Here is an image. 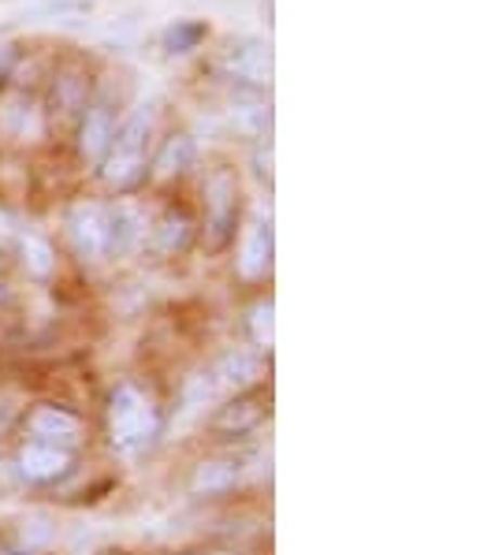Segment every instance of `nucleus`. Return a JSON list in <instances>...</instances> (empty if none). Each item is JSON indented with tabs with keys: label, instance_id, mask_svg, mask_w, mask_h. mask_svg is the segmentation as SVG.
<instances>
[{
	"label": "nucleus",
	"instance_id": "nucleus-22",
	"mask_svg": "<svg viewBox=\"0 0 480 555\" xmlns=\"http://www.w3.org/2000/svg\"><path fill=\"white\" fill-rule=\"evenodd\" d=\"M20 46H12V41H0V87H4L8 79L15 75V67H20Z\"/></svg>",
	"mask_w": 480,
	"mask_h": 555
},
{
	"label": "nucleus",
	"instance_id": "nucleus-15",
	"mask_svg": "<svg viewBox=\"0 0 480 555\" xmlns=\"http://www.w3.org/2000/svg\"><path fill=\"white\" fill-rule=\"evenodd\" d=\"M90 105V82L79 72H60L53 75V98H49V116L60 119H79L82 108Z\"/></svg>",
	"mask_w": 480,
	"mask_h": 555
},
{
	"label": "nucleus",
	"instance_id": "nucleus-20",
	"mask_svg": "<svg viewBox=\"0 0 480 555\" xmlns=\"http://www.w3.org/2000/svg\"><path fill=\"white\" fill-rule=\"evenodd\" d=\"M217 380H212V373H194L191 380L183 384V417H194L198 410H205L212 396H217Z\"/></svg>",
	"mask_w": 480,
	"mask_h": 555
},
{
	"label": "nucleus",
	"instance_id": "nucleus-18",
	"mask_svg": "<svg viewBox=\"0 0 480 555\" xmlns=\"http://www.w3.org/2000/svg\"><path fill=\"white\" fill-rule=\"evenodd\" d=\"M20 243V261L27 269V276L34 280H49L56 272V250L49 246V238H41L38 232H20L15 235Z\"/></svg>",
	"mask_w": 480,
	"mask_h": 555
},
{
	"label": "nucleus",
	"instance_id": "nucleus-13",
	"mask_svg": "<svg viewBox=\"0 0 480 555\" xmlns=\"http://www.w3.org/2000/svg\"><path fill=\"white\" fill-rule=\"evenodd\" d=\"M194 146L191 134H168L165 142H160V150L153 153L150 168H145V176L153 179V183H171V179H183L186 168L194 165Z\"/></svg>",
	"mask_w": 480,
	"mask_h": 555
},
{
	"label": "nucleus",
	"instance_id": "nucleus-10",
	"mask_svg": "<svg viewBox=\"0 0 480 555\" xmlns=\"http://www.w3.org/2000/svg\"><path fill=\"white\" fill-rule=\"evenodd\" d=\"M209 373H212V380H217V388L246 396V391L264 380V358L257 351H228Z\"/></svg>",
	"mask_w": 480,
	"mask_h": 555
},
{
	"label": "nucleus",
	"instance_id": "nucleus-19",
	"mask_svg": "<svg viewBox=\"0 0 480 555\" xmlns=\"http://www.w3.org/2000/svg\"><path fill=\"white\" fill-rule=\"evenodd\" d=\"M246 328H250L257 354H269L276 347V306H272V298H257L250 313H246Z\"/></svg>",
	"mask_w": 480,
	"mask_h": 555
},
{
	"label": "nucleus",
	"instance_id": "nucleus-21",
	"mask_svg": "<svg viewBox=\"0 0 480 555\" xmlns=\"http://www.w3.org/2000/svg\"><path fill=\"white\" fill-rule=\"evenodd\" d=\"M205 23H194V20H179L176 27L165 30V49L168 53H191V49H198V41L205 38Z\"/></svg>",
	"mask_w": 480,
	"mask_h": 555
},
{
	"label": "nucleus",
	"instance_id": "nucleus-11",
	"mask_svg": "<svg viewBox=\"0 0 480 555\" xmlns=\"http://www.w3.org/2000/svg\"><path fill=\"white\" fill-rule=\"evenodd\" d=\"M238 276L243 280H264L272 269V220L257 217L243 235V246H238Z\"/></svg>",
	"mask_w": 480,
	"mask_h": 555
},
{
	"label": "nucleus",
	"instance_id": "nucleus-14",
	"mask_svg": "<svg viewBox=\"0 0 480 555\" xmlns=\"http://www.w3.org/2000/svg\"><path fill=\"white\" fill-rule=\"evenodd\" d=\"M238 481H243V469H238L235 463H224V459H205V463H198L191 469V481H186V489H191V496L217 500V496L235 492Z\"/></svg>",
	"mask_w": 480,
	"mask_h": 555
},
{
	"label": "nucleus",
	"instance_id": "nucleus-12",
	"mask_svg": "<svg viewBox=\"0 0 480 555\" xmlns=\"http://www.w3.org/2000/svg\"><path fill=\"white\" fill-rule=\"evenodd\" d=\"M27 425H30L34 440L56 443V448H72V443H79V437H82V422H79V417H75L72 410L53 406V403L34 410V414L27 417Z\"/></svg>",
	"mask_w": 480,
	"mask_h": 555
},
{
	"label": "nucleus",
	"instance_id": "nucleus-6",
	"mask_svg": "<svg viewBox=\"0 0 480 555\" xmlns=\"http://www.w3.org/2000/svg\"><path fill=\"white\" fill-rule=\"evenodd\" d=\"M75 469V455L67 448H56V443H41V440H27L15 455V474L30 485H53L64 481Z\"/></svg>",
	"mask_w": 480,
	"mask_h": 555
},
{
	"label": "nucleus",
	"instance_id": "nucleus-7",
	"mask_svg": "<svg viewBox=\"0 0 480 555\" xmlns=\"http://www.w3.org/2000/svg\"><path fill=\"white\" fill-rule=\"evenodd\" d=\"M220 67L228 72V79L235 87H246V90H269V79H272V56L261 41H231Z\"/></svg>",
	"mask_w": 480,
	"mask_h": 555
},
{
	"label": "nucleus",
	"instance_id": "nucleus-17",
	"mask_svg": "<svg viewBox=\"0 0 480 555\" xmlns=\"http://www.w3.org/2000/svg\"><path fill=\"white\" fill-rule=\"evenodd\" d=\"M264 410L257 399H246V396H235L228 406L217 410V417H212V429L217 433H235V437H243V433H250L261 425Z\"/></svg>",
	"mask_w": 480,
	"mask_h": 555
},
{
	"label": "nucleus",
	"instance_id": "nucleus-23",
	"mask_svg": "<svg viewBox=\"0 0 480 555\" xmlns=\"http://www.w3.org/2000/svg\"><path fill=\"white\" fill-rule=\"evenodd\" d=\"M254 165H257V176H261L264 183H272V139H257Z\"/></svg>",
	"mask_w": 480,
	"mask_h": 555
},
{
	"label": "nucleus",
	"instance_id": "nucleus-4",
	"mask_svg": "<svg viewBox=\"0 0 480 555\" xmlns=\"http://www.w3.org/2000/svg\"><path fill=\"white\" fill-rule=\"evenodd\" d=\"M67 238L82 261L108 258V205L79 202L67 212Z\"/></svg>",
	"mask_w": 480,
	"mask_h": 555
},
{
	"label": "nucleus",
	"instance_id": "nucleus-24",
	"mask_svg": "<svg viewBox=\"0 0 480 555\" xmlns=\"http://www.w3.org/2000/svg\"><path fill=\"white\" fill-rule=\"evenodd\" d=\"M15 235H20V232H15V220H12V212H8V209H0V246H8Z\"/></svg>",
	"mask_w": 480,
	"mask_h": 555
},
{
	"label": "nucleus",
	"instance_id": "nucleus-2",
	"mask_svg": "<svg viewBox=\"0 0 480 555\" xmlns=\"http://www.w3.org/2000/svg\"><path fill=\"white\" fill-rule=\"evenodd\" d=\"M160 437V410L153 406V399L134 384L113 391L108 399V440L113 451L124 459H134L142 451H150Z\"/></svg>",
	"mask_w": 480,
	"mask_h": 555
},
{
	"label": "nucleus",
	"instance_id": "nucleus-8",
	"mask_svg": "<svg viewBox=\"0 0 480 555\" xmlns=\"http://www.w3.org/2000/svg\"><path fill=\"white\" fill-rule=\"evenodd\" d=\"M145 228H150V220H145L142 205L134 198H116L108 205V254H134L139 246L145 243Z\"/></svg>",
	"mask_w": 480,
	"mask_h": 555
},
{
	"label": "nucleus",
	"instance_id": "nucleus-5",
	"mask_svg": "<svg viewBox=\"0 0 480 555\" xmlns=\"http://www.w3.org/2000/svg\"><path fill=\"white\" fill-rule=\"evenodd\" d=\"M113 134H116V101L108 93H98V98H90V105L79 116V157L86 165L93 168L101 165Z\"/></svg>",
	"mask_w": 480,
	"mask_h": 555
},
{
	"label": "nucleus",
	"instance_id": "nucleus-3",
	"mask_svg": "<svg viewBox=\"0 0 480 555\" xmlns=\"http://www.w3.org/2000/svg\"><path fill=\"white\" fill-rule=\"evenodd\" d=\"M238 224V179L231 168H212L205 179V238L209 250H224Z\"/></svg>",
	"mask_w": 480,
	"mask_h": 555
},
{
	"label": "nucleus",
	"instance_id": "nucleus-9",
	"mask_svg": "<svg viewBox=\"0 0 480 555\" xmlns=\"http://www.w3.org/2000/svg\"><path fill=\"white\" fill-rule=\"evenodd\" d=\"M228 124L235 134L243 139H269V124H272V108L264 90H246L235 87L228 101Z\"/></svg>",
	"mask_w": 480,
	"mask_h": 555
},
{
	"label": "nucleus",
	"instance_id": "nucleus-16",
	"mask_svg": "<svg viewBox=\"0 0 480 555\" xmlns=\"http://www.w3.org/2000/svg\"><path fill=\"white\" fill-rule=\"evenodd\" d=\"M191 238H194L191 217L179 209H168L165 217L157 220V228L150 232V246H153V254H160V258H176V254H183L186 246H191Z\"/></svg>",
	"mask_w": 480,
	"mask_h": 555
},
{
	"label": "nucleus",
	"instance_id": "nucleus-1",
	"mask_svg": "<svg viewBox=\"0 0 480 555\" xmlns=\"http://www.w3.org/2000/svg\"><path fill=\"white\" fill-rule=\"evenodd\" d=\"M153 131H157V105H139L124 124H116V134L108 142L105 157H101V179H105L113 191H134L145 179L150 168V146Z\"/></svg>",
	"mask_w": 480,
	"mask_h": 555
}]
</instances>
